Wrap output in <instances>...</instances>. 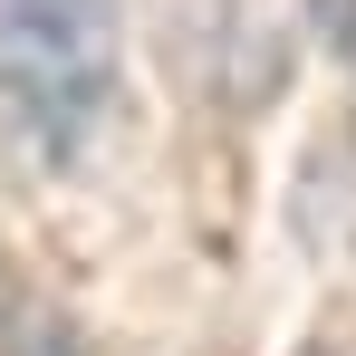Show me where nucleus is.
<instances>
[{"label": "nucleus", "instance_id": "nucleus-1", "mask_svg": "<svg viewBox=\"0 0 356 356\" xmlns=\"http://www.w3.org/2000/svg\"><path fill=\"white\" fill-rule=\"evenodd\" d=\"M116 0H0V135L29 164H77L116 106Z\"/></svg>", "mask_w": 356, "mask_h": 356}, {"label": "nucleus", "instance_id": "nucleus-2", "mask_svg": "<svg viewBox=\"0 0 356 356\" xmlns=\"http://www.w3.org/2000/svg\"><path fill=\"white\" fill-rule=\"evenodd\" d=\"M308 29L337 49V67L356 77V0H308Z\"/></svg>", "mask_w": 356, "mask_h": 356}]
</instances>
